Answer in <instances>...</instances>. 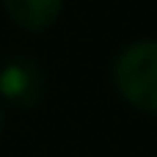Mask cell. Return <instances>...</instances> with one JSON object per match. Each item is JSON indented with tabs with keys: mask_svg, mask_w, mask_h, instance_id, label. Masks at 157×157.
<instances>
[{
	"mask_svg": "<svg viewBox=\"0 0 157 157\" xmlns=\"http://www.w3.org/2000/svg\"><path fill=\"white\" fill-rule=\"evenodd\" d=\"M113 86L135 110L157 113V39L132 41L116 55Z\"/></svg>",
	"mask_w": 157,
	"mask_h": 157,
	"instance_id": "1",
	"label": "cell"
},
{
	"mask_svg": "<svg viewBox=\"0 0 157 157\" xmlns=\"http://www.w3.org/2000/svg\"><path fill=\"white\" fill-rule=\"evenodd\" d=\"M47 94V75L30 55H11L0 63V97L14 108H39Z\"/></svg>",
	"mask_w": 157,
	"mask_h": 157,
	"instance_id": "2",
	"label": "cell"
},
{
	"mask_svg": "<svg viewBox=\"0 0 157 157\" xmlns=\"http://www.w3.org/2000/svg\"><path fill=\"white\" fill-rule=\"evenodd\" d=\"M3 8L19 28L44 30L58 19L63 0H3Z\"/></svg>",
	"mask_w": 157,
	"mask_h": 157,
	"instance_id": "3",
	"label": "cell"
},
{
	"mask_svg": "<svg viewBox=\"0 0 157 157\" xmlns=\"http://www.w3.org/2000/svg\"><path fill=\"white\" fill-rule=\"evenodd\" d=\"M0 130H3V110H0Z\"/></svg>",
	"mask_w": 157,
	"mask_h": 157,
	"instance_id": "4",
	"label": "cell"
}]
</instances>
